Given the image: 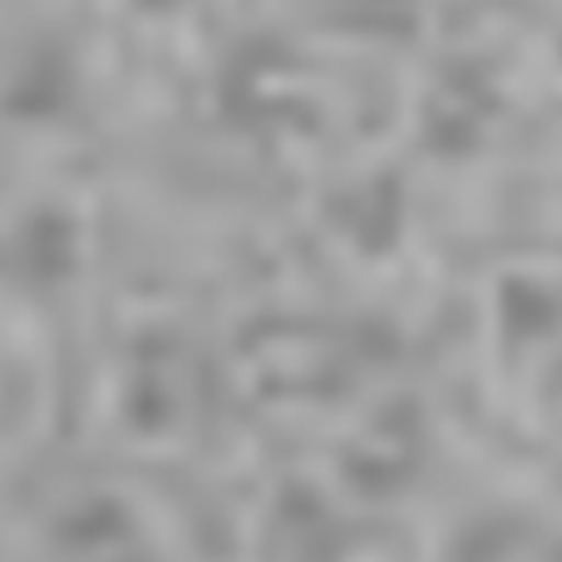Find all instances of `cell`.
Segmentation results:
<instances>
[{
  "instance_id": "obj_1",
  "label": "cell",
  "mask_w": 562,
  "mask_h": 562,
  "mask_svg": "<svg viewBox=\"0 0 562 562\" xmlns=\"http://www.w3.org/2000/svg\"><path fill=\"white\" fill-rule=\"evenodd\" d=\"M85 227L69 207L35 203L0 233V281L20 296H59L79 277Z\"/></svg>"
},
{
  "instance_id": "obj_2",
  "label": "cell",
  "mask_w": 562,
  "mask_h": 562,
  "mask_svg": "<svg viewBox=\"0 0 562 562\" xmlns=\"http://www.w3.org/2000/svg\"><path fill=\"white\" fill-rule=\"evenodd\" d=\"M409 198L390 173H370L326 198V227L360 257H390L405 237Z\"/></svg>"
},
{
  "instance_id": "obj_3",
  "label": "cell",
  "mask_w": 562,
  "mask_h": 562,
  "mask_svg": "<svg viewBox=\"0 0 562 562\" xmlns=\"http://www.w3.org/2000/svg\"><path fill=\"white\" fill-rule=\"evenodd\" d=\"M272 548L281 562H340L346 553V533H340V518L316 488L291 484L272 508Z\"/></svg>"
},
{
  "instance_id": "obj_4",
  "label": "cell",
  "mask_w": 562,
  "mask_h": 562,
  "mask_svg": "<svg viewBox=\"0 0 562 562\" xmlns=\"http://www.w3.org/2000/svg\"><path fill=\"white\" fill-rule=\"evenodd\" d=\"M494 326L504 336V346L528 350V346H548L562 330V286L543 277H504L494 296Z\"/></svg>"
},
{
  "instance_id": "obj_5",
  "label": "cell",
  "mask_w": 562,
  "mask_h": 562,
  "mask_svg": "<svg viewBox=\"0 0 562 562\" xmlns=\"http://www.w3.org/2000/svg\"><path fill=\"white\" fill-rule=\"evenodd\" d=\"M138 533L134 514L124 498L114 494H85L49 524V543L65 558H99V553H119L128 548Z\"/></svg>"
},
{
  "instance_id": "obj_6",
  "label": "cell",
  "mask_w": 562,
  "mask_h": 562,
  "mask_svg": "<svg viewBox=\"0 0 562 562\" xmlns=\"http://www.w3.org/2000/svg\"><path fill=\"white\" fill-rule=\"evenodd\" d=\"M124 409H128V425L134 429H144V435H164V429L178 419V380H173V370L134 366L128 390H124Z\"/></svg>"
}]
</instances>
